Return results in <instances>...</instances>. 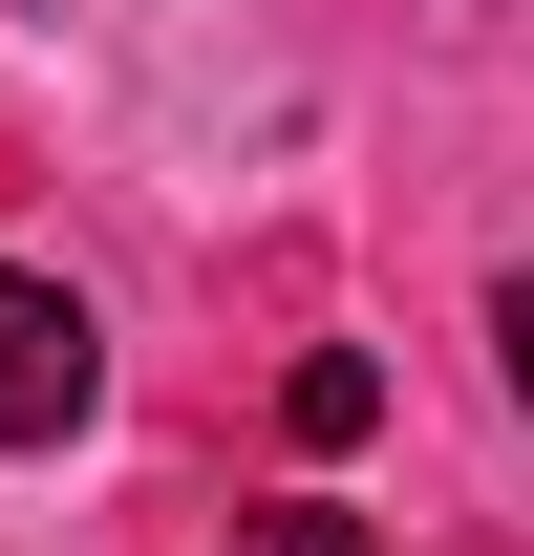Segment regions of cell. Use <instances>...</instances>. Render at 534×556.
Masks as SVG:
<instances>
[{"mask_svg": "<svg viewBox=\"0 0 534 556\" xmlns=\"http://www.w3.org/2000/svg\"><path fill=\"white\" fill-rule=\"evenodd\" d=\"M492 364H513V407H534V278H513V300H492Z\"/></svg>", "mask_w": 534, "mask_h": 556, "instance_id": "3957f363", "label": "cell"}, {"mask_svg": "<svg viewBox=\"0 0 534 556\" xmlns=\"http://www.w3.org/2000/svg\"><path fill=\"white\" fill-rule=\"evenodd\" d=\"M107 407V343H86L65 278H0V450H65V428Z\"/></svg>", "mask_w": 534, "mask_h": 556, "instance_id": "6da1fadb", "label": "cell"}, {"mask_svg": "<svg viewBox=\"0 0 534 556\" xmlns=\"http://www.w3.org/2000/svg\"><path fill=\"white\" fill-rule=\"evenodd\" d=\"M278 556H364V535H342V514H278Z\"/></svg>", "mask_w": 534, "mask_h": 556, "instance_id": "277c9868", "label": "cell"}, {"mask_svg": "<svg viewBox=\"0 0 534 556\" xmlns=\"http://www.w3.org/2000/svg\"><path fill=\"white\" fill-rule=\"evenodd\" d=\"M278 428H300V450H364V428H385V364H364V343H321L300 386H278Z\"/></svg>", "mask_w": 534, "mask_h": 556, "instance_id": "7a4b0ae2", "label": "cell"}]
</instances>
